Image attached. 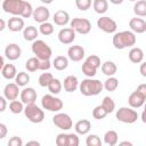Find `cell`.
Masks as SVG:
<instances>
[{
	"mask_svg": "<svg viewBox=\"0 0 146 146\" xmlns=\"http://www.w3.org/2000/svg\"><path fill=\"white\" fill-rule=\"evenodd\" d=\"M51 65L57 70V71H64L68 66V58L65 56H57L52 60Z\"/></svg>",
	"mask_w": 146,
	"mask_h": 146,
	"instance_id": "obj_27",
	"label": "cell"
},
{
	"mask_svg": "<svg viewBox=\"0 0 146 146\" xmlns=\"http://www.w3.org/2000/svg\"><path fill=\"white\" fill-rule=\"evenodd\" d=\"M1 73H2V76L5 79L13 80V79H15V76L17 74V70H16L14 64H5V66L1 70Z\"/></svg>",
	"mask_w": 146,
	"mask_h": 146,
	"instance_id": "obj_26",
	"label": "cell"
},
{
	"mask_svg": "<svg viewBox=\"0 0 146 146\" xmlns=\"http://www.w3.org/2000/svg\"><path fill=\"white\" fill-rule=\"evenodd\" d=\"M32 17L36 23L41 24L43 22H48L49 17H50V11L46 6H39L35 9H33Z\"/></svg>",
	"mask_w": 146,
	"mask_h": 146,
	"instance_id": "obj_12",
	"label": "cell"
},
{
	"mask_svg": "<svg viewBox=\"0 0 146 146\" xmlns=\"http://www.w3.org/2000/svg\"><path fill=\"white\" fill-rule=\"evenodd\" d=\"M86 62L89 63L90 65L95 66L96 68L100 67V58H99L97 55H90V56H88V57L86 58Z\"/></svg>",
	"mask_w": 146,
	"mask_h": 146,
	"instance_id": "obj_43",
	"label": "cell"
},
{
	"mask_svg": "<svg viewBox=\"0 0 146 146\" xmlns=\"http://www.w3.org/2000/svg\"><path fill=\"white\" fill-rule=\"evenodd\" d=\"M110 2L113 5H121L123 2V0H110Z\"/></svg>",
	"mask_w": 146,
	"mask_h": 146,
	"instance_id": "obj_55",
	"label": "cell"
},
{
	"mask_svg": "<svg viewBox=\"0 0 146 146\" xmlns=\"http://www.w3.org/2000/svg\"><path fill=\"white\" fill-rule=\"evenodd\" d=\"M81 70H82V73H83L87 78H92V76H95L96 73H97V68H96L95 66L90 65L89 63H87L86 60L83 62Z\"/></svg>",
	"mask_w": 146,
	"mask_h": 146,
	"instance_id": "obj_36",
	"label": "cell"
},
{
	"mask_svg": "<svg viewBox=\"0 0 146 146\" xmlns=\"http://www.w3.org/2000/svg\"><path fill=\"white\" fill-rule=\"evenodd\" d=\"M8 145L9 146H22L23 145V140L19 137H17V136H13L8 140Z\"/></svg>",
	"mask_w": 146,
	"mask_h": 146,
	"instance_id": "obj_46",
	"label": "cell"
},
{
	"mask_svg": "<svg viewBox=\"0 0 146 146\" xmlns=\"http://www.w3.org/2000/svg\"><path fill=\"white\" fill-rule=\"evenodd\" d=\"M21 90H19V87L15 83V82H9L3 88V96L7 100H14V99H17L18 95H19Z\"/></svg>",
	"mask_w": 146,
	"mask_h": 146,
	"instance_id": "obj_15",
	"label": "cell"
},
{
	"mask_svg": "<svg viewBox=\"0 0 146 146\" xmlns=\"http://www.w3.org/2000/svg\"><path fill=\"white\" fill-rule=\"evenodd\" d=\"M50 67H51L50 59H48V60H40V67H39V70H41V71H48Z\"/></svg>",
	"mask_w": 146,
	"mask_h": 146,
	"instance_id": "obj_47",
	"label": "cell"
},
{
	"mask_svg": "<svg viewBox=\"0 0 146 146\" xmlns=\"http://www.w3.org/2000/svg\"><path fill=\"white\" fill-rule=\"evenodd\" d=\"M80 144L76 133H67V146H78Z\"/></svg>",
	"mask_w": 146,
	"mask_h": 146,
	"instance_id": "obj_44",
	"label": "cell"
},
{
	"mask_svg": "<svg viewBox=\"0 0 146 146\" xmlns=\"http://www.w3.org/2000/svg\"><path fill=\"white\" fill-rule=\"evenodd\" d=\"M52 21H54V23H55L56 25H58V26H65L66 24L70 23V15H68V13H67L66 10L60 9V10H57V11L54 14Z\"/></svg>",
	"mask_w": 146,
	"mask_h": 146,
	"instance_id": "obj_20",
	"label": "cell"
},
{
	"mask_svg": "<svg viewBox=\"0 0 146 146\" xmlns=\"http://www.w3.org/2000/svg\"><path fill=\"white\" fill-rule=\"evenodd\" d=\"M48 90L50 91V94H52V95H58L60 91H62V88H63V84H62V82L58 80V79H52L51 81H50V83L48 84Z\"/></svg>",
	"mask_w": 146,
	"mask_h": 146,
	"instance_id": "obj_34",
	"label": "cell"
},
{
	"mask_svg": "<svg viewBox=\"0 0 146 146\" xmlns=\"http://www.w3.org/2000/svg\"><path fill=\"white\" fill-rule=\"evenodd\" d=\"M26 145H27V146H30V145L39 146V145H40V143H39V141H36V140H31V141H27V143H26Z\"/></svg>",
	"mask_w": 146,
	"mask_h": 146,
	"instance_id": "obj_53",
	"label": "cell"
},
{
	"mask_svg": "<svg viewBox=\"0 0 146 146\" xmlns=\"http://www.w3.org/2000/svg\"><path fill=\"white\" fill-rule=\"evenodd\" d=\"M137 38L136 34L132 31H121V32H116L113 36V46L115 49H125L129 47H133L136 44Z\"/></svg>",
	"mask_w": 146,
	"mask_h": 146,
	"instance_id": "obj_2",
	"label": "cell"
},
{
	"mask_svg": "<svg viewBox=\"0 0 146 146\" xmlns=\"http://www.w3.org/2000/svg\"><path fill=\"white\" fill-rule=\"evenodd\" d=\"M100 105H102V106H103V108L107 112V114H110V113L114 112V110H115V103H114L113 98H111L110 96L104 97V98H103V102H102V104H100Z\"/></svg>",
	"mask_w": 146,
	"mask_h": 146,
	"instance_id": "obj_35",
	"label": "cell"
},
{
	"mask_svg": "<svg viewBox=\"0 0 146 146\" xmlns=\"http://www.w3.org/2000/svg\"><path fill=\"white\" fill-rule=\"evenodd\" d=\"M100 68H102L103 74H105L106 76H113V75H115V73L117 72V66H116V64H115L114 62H112V60H106V62H104V63L102 64Z\"/></svg>",
	"mask_w": 146,
	"mask_h": 146,
	"instance_id": "obj_24",
	"label": "cell"
},
{
	"mask_svg": "<svg viewBox=\"0 0 146 146\" xmlns=\"http://www.w3.org/2000/svg\"><path fill=\"white\" fill-rule=\"evenodd\" d=\"M54 79V75L51 73H42L39 76V84L40 87H48V84L50 83V81Z\"/></svg>",
	"mask_w": 146,
	"mask_h": 146,
	"instance_id": "obj_40",
	"label": "cell"
},
{
	"mask_svg": "<svg viewBox=\"0 0 146 146\" xmlns=\"http://www.w3.org/2000/svg\"><path fill=\"white\" fill-rule=\"evenodd\" d=\"M74 129H75V132L78 135H87L91 129V123H90L89 120L82 119V120H79L75 123Z\"/></svg>",
	"mask_w": 146,
	"mask_h": 146,
	"instance_id": "obj_23",
	"label": "cell"
},
{
	"mask_svg": "<svg viewBox=\"0 0 146 146\" xmlns=\"http://www.w3.org/2000/svg\"><path fill=\"white\" fill-rule=\"evenodd\" d=\"M30 82V75L26 72H18L15 76V83L18 87H25Z\"/></svg>",
	"mask_w": 146,
	"mask_h": 146,
	"instance_id": "obj_32",
	"label": "cell"
},
{
	"mask_svg": "<svg viewBox=\"0 0 146 146\" xmlns=\"http://www.w3.org/2000/svg\"><path fill=\"white\" fill-rule=\"evenodd\" d=\"M70 27H72L75 31V33L88 34L91 31V23L88 18L75 17L70 22Z\"/></svg>",
	"mask_w": 146,
	"mask_h": 146,
	"instance_id": "obj_8",
	"label": "cell"
},
{
	"mask_svg": "<svg viewBox=\"0 0 146 146\" xmlns=\"http://www.w3.org/2000/svg\"><path fill=\"white\" fill-rule=\"evenodd\" d=\"M55 143L57 146H67V133H58Z\"/></svg>",
	"mask_w": 146,
	"mask_h": 146,
	"instance_id": "obj_45",
	"label": "cell"
},
{
	"mask_svg": "<svg viewBox=\"0 0 146 146\" xmlns=\"http://www.w3.org/2000/svg\"><path fill=\"white\" fill-rule=\"evenodd\" d=\"M39 35V30L32 25L23 29V36L26 41H34Z\"/></svg>",
	"mask_w": 146,
	"mask_h": 146,
	"instance_id": "obj_25",
	"label": "cell"
},
{
	"mask_svg": "<svg viewBox=\"0 0 146 146\" xmlns=\"http://www.w3.org/2000/svg\"><path fill=\"white\" fill-rule=\"evenodd\" d=\"M58 40L63 44H71L75 40V31L72 27H64L58 32Z\"/></svg>",
	"mask_w": 146,
	"mask_h": 146,
	"instance_id": "obj_11",
	"label": "cell"
},
{
	"mask_svg": "<svg viewBox=\"0 0 146 146\" xmlns=\"http://www.w3.org/2000/svg\"><path fill=\"white\" fill-rule=\"evenodd\" d=\"M129 26L131 29V31L133 33H138V34H141L146 31V22L145 19H143L141 17H132L130 21H129Z\"/></svg>",
	"mask_w": 146,
	"mask_h": 146,
	"instance_id": "obj_18",
	"label": "cell"
},
{
	"mask_svg": "<svg viewBox=\"0 0 146 146\" xmlns=\"http://www.w3.org/2000/svg\"><path fill=\"white\" fill-rule=\"evenodd\" d=\"M7 108V99L5 98V96H0V113L5 112Z\"/></svg>",
	"mask_w": 146,
	"mask_h": 146,
	"instance_id": "obj_49",
	"label": "cell"
},
{
	"mask_svg": "<svg viewBox=\"0 0 146 146\" xmlns=\"http://www.w3.org/2000/svg\"><path fill=\"white\" fill-rule=\"evenodd\" d=\"M5 13L13 16H19L22 18H29L33 14V7L25 0H3L1 5Z\"/></svg>",
	"mask_w": 146,
	"mask_h": 146,
	"instance_id": "obj_1",
	"label": "cell"
},
{
	"mask_svg": "<svg viewBox=\"0 0 146 146\" xmlns=\"http://www.w3.org/2000/svg\"><path fill=\"white\" fill-rule=\"evenodd\" d=\"M79 89L80 92L83 96H97L103 91V82L100 80L97 79H92V78H87L84 80H82L79 83Z\"/></svg>",
	"mask_w": 146,
	"mask_h": 146,
	"instance_id": "obj_3",
	"label": "cell"
},
{
	"mask_svg": "<svg viewBox=\"0 0 146 146\" xmlns=\"http://www.w3.org/2000/svg\"><path fill=\"white\" fill-rule=\"evenodd\" d=\"M8 133V128L6 124L0 123V139H3Z\"/></svg>",
	"mask_w": 146,
	"mask_h": 146,
	"instance_id": "obj_48",
	"label": "cell"
},
{
	"mask_svg": "<svg viewBox=\"0 0 146 146\" xmlns=\"http://www.w3.org/2000/svg\"><path fill=\"white\" fill-rule=\"evenodd\" d=\"M120 145H128V146H132V143L130 141H121Z\"/></svg>",
	"mask_w": 146,
	"mask_h": 146,
	"instance_id": "obj_56",
	"label": "cell"
},
{
	"mask_svg": "<svg viewBox=\"0 0 146 146\" xmlns=\"http://www.w3.org/2000/svg\"><path fill=\"white\" fill-rule=\"evenodd\" d=\"M145 100H146V95L135 90V91H132L130 94V96L128 98V104L132 108H139V107H141L144 105Z\"/></svg>",
	"mask_w": 146,
	"mask_h": 146,
	"instance_id": "obj_13",
	"label": "cell"
},
{
	"mask_svg": "<svg viewBox=\"0 0 146 146\" xmlns=\"http://www.w3.org/2000/svg\"><path fill=\"white\" fill-rule=\"evenodd\" d=\"M6 26H7V23L2 18H0V32H2L6 29Z\"/></svg>",
	"mask_w": 146,
	"mask_h": 146,
	"instance_id": "obj_52",
	"label": "cell"
},
{
	"mask_svg": "<svg viewBox=\"0 0 146 146\" xmlns=\"http://www.w3.org/2000/svg\"><path fill=\"white\" fill-rule=\"evenodd\" d=\"M75 6L79 10L86 11L91 7V0H75Z\"/></svg>",
	"mask_w": 146,
	"mask_h": 146,
	"instance_id": "obj_42",
	"label": "cell"
},
{
	"mask_svg": "<svg viewBox=\"0 0 146 146\" xmlns=\"http://www.w3.org/2000/svg\"><path fill=\"white\" fill-rule=\"evenodd\" d=\"M141 121L145 122V112H143V115H141Z\"/></svg>",
	"mask_w": 146,
	"mask_h": 146,
	"instance_id": "obj_58",
	"label": "cell"
},
{
	"mask_svg": "<svg viewBox=\"0 0 146 146\" xmlns=\"http://www.w3.org/2000/svg\"><path fill=\"white\" fill-rule=\"evenodd\" d=\"M84 57V49L83 47L75 44V46H71L67 50V58L73 60V62H80L82 60Z\"/></svg>",
	"mask_w": 146,
	"mask_h": 146,
	"instance_id": "obj_17",
	"label": "cell"
},
{
	"mask_svg": "<svg viewBox=\"0 0 146 146\" xmlns=\"http://www.w3.org/2000/svg\"><path fill=\"white\" fill-rule=\"evenodd\" d=\"M119 87V80L113 75V76H108L105 82L103 83V88L107 91H115Z\"/></svg>",
	"mask_w": 146,
	"mask_h": 146,
	"instance_id": "obj_31",
	"label": "cell"
},
{
	"mask_svg": "<svg viewBox=\"0 0 146 146\" xmlns=\"http://www.w3.org/2000/svg\"><path fill=\"white\" fill-rule=\"evenodd\" d=\"M130 62L135 63V64H139L144 60V51L141 48L139 47H132L128 54Z\"/></svg>",
	"mask_w": 146,
	"mask_h": 146,
	"instance_id": "obj_22",
	"label": "cell"
},
{
	"mask_svg": "<svg viewBox=\"0 0 146 146\" xmlns=\"http://www.w3.org/2000/svg\"><path fill=\"white\" fill-rule=\"evenodd\" d=\"M24 110V104L21 102V100H17V99H14V100H10L9 103V111L14 114H19L22 113Z\"/></svg>",
	"mask_w": 146,
	"mask_h": 146,
	"instance_id": "obj_37",
	"label": "cell"
},
{
	"mask_svg": "<svg viewBox=\"0 0 146 146\" xmlns=\"http://www.w3.org/2000/svg\"><path fill=\"white\" fill-rule=\"evenodd\" d=\"M140 74L144 78L146 76V63H144V62H141V64H140Z\"/></svg>",
	"mask_w": 146,
	"mask_h": 146,
	"instance_id": "obj_51",
	"label": "cell"
},
{
	"mask_svg": "<svg viewBox=\"0 0 146 146\" xmlns=\"http://www.w3.org/2000/svg\"><path fill=\"white\" fill-rule=\"evenodd\" d=\"M31 49H32V52L35 55V57L39 58L40 60H48L51 58L52 50L48 46V43H46L43 40L36 39V40L32 41Z\"/></svg>",
	"mask_w": 146,
	"mask_h": 146,
	"instance_id": "obj_4",
	"label": "cell"
},
{
	"mask_svg": "<svg viewBox=\"0 0 146 146\" xmlns=\"http://www.w3.org/2000/svg\"><path fill=\"white\" fill-rule=\"evenodd\" d=\"M65 91L67 92H73L79 88V80L75 75H67L64 79V82L62 83Z\"/></svg>",
	"mask_w": 146,
	"mask_h": 146,
	"instance_id": "obj_21",
	"label": "cell"
},
{
	"mask_svg": "<svg viewBox=\"0 0 146 146\" xmlns=\"http://www.w3.org/2000/svg\"><path fill=\"white\" fill-rule=\"evenodd\" d=\"M39 67H40V59L36 58L35 56L29 58L26 60V63H25V68L29 72H35V71L39 70Z\"/></svg>",
	"mask_w": 146,
	"mask_h": 146,
	"instance_id": "obj_33",
	"label": "cell"
},
{
	"mask_svg": "<svg viewBox=\"0 0 146 146\" xmlns=\"http://www.w3.org/2000/svg\"><path fill=\"white\" fill-rule=\"evenodd\" d=\"M7 27L11 31V32H19L25 27V23L24 19L19 16H13L11 18L8 19L7 22Z\"/></svg>",
	"mask_w": 146,
	"mask_h": 146,
	"instance_id": "obj_19",
	"label": "cell"
},
{
	"mask_svg": "<svg viewBox=\"0 0 146 146\" xmlns=\"http://www.w3.org/2000/svg\"><path fill=\"white\" fill-rule=\"evenodd\" d=\"M115 117L117 121L122 122V123H128V124H132L138 120V113L137 111H135L132 107H127V106H122L120 107L116 113H115Z\"/></svg>",
	"mask_w": 146,
	"mask_h": 146,
	"instance_id": "obj_7",
	"label": "cell"
},
{
	"mask_svg": "<svg viewBox=\"0 0 146 146\" xmlns=\"http://www.w3.org/2000/svg\"><path fill=\"white\" fill-rule=\"evenodd\" d=\"M136 90L139 91V92H141V94H144V95H146V83H141V84H139V86L137 87Z\"/></svg>",
	"mask_w": 146,
	"mask_h": 146,
	"instance_id": "obj_50",
	"label": "cell"
},
{
	"mask_svg": "<svg viewBox=\"0 0 146 146\" xmlns=\"http://www.w3.org/2000/svg\"><path fill=\"white\" fill-rule=\"evenodd\" d=\"M52 123L59 128L60 130H70L73 127V121L71 119V116L66 113H62V112H57L54 117H52Z\"/></svg>",
	"mask_w": 146,
	"mask_h": 146,
	"instance_id": "obj_9",
	"label": "cell"
},
{
	"mask_svg": "<svg viewBox=\"0 0 146 146\" xmlns=\"http://www.w3.org/2000/svg\"><path fill=\"white\" fill-rule=\"evenodd\" d=\"M133 13L138 17L146 16V1L145 0H137L133 5Z\"/></svg>",
	"mask_w": 146,
	"mask_h": 146,
	"instance_id": "obj_30",
	"label": "cell"
},
{
	"mask_svg": "<svg viewBox=\"0 0 146 146\" xmlns=\"http://www.w3.org/2000/svg\"><path fill=\"white\" fill-rule=\"evenodd\" d=\"M19 97H21V102L26 105V104L35 103L38 95H36V91L34 90V88L27 87V88H24V89L19 92Z\"/></svg>",
	"mask_w": 146,
	"mask_h": 146,
	"instance_id": "obj_14",
	"label": "cell"
},
{
	"mask_svg": "<svg viewBox=\"0 0 146 146\" xmlns=\"http://www.w3.org/2000/svg\"><path fill=\"white\" fill-rule=\"evenodd\" d=\"M22 55V49L17 43H9L5 48V56L9 60H16L21 57Z\"/></svg>",
	"mask_w": 146,
	"mask_h": 146,
	"instance_id": "obj_16",
	"label": "cell"
},
{
	"mask_svg": "<svg viewBox=\"0 0 146 146\" xmlns=\"http://www.w3.org/2000/svg\"><path fill=\"white\" fill-rule=\"evenodd\" d=\"M0 2H1V0H0Z\"/></svg>",
	"mask_w": 146,
	"mask_h": 146,
	"instance_id": "obj_60",
	"label": "cell"
},
{
	"mask_svg": "<svg viewBox=\"0 0 146 146\" xmlns=\"http://www.w3.org/2000/svg\"><path fill=\"white\" fill-rule=\"evenodd\" d=\"M92 8L97 14H105L108 9V2L107 0H94Z\"/></svg>",
	"mask_w": 146,
	"mask_h": 146,
	"instance_id": "obj_29",
	"label": "cell"
},
{
	"mask_svg": "<svg viewBox=\"0 0 146 146\" xmlns=\"http://www.w3.org/2000/svg\"><path fill=\"white\" fill-rule=\"evenodd\" d=\"M106 115H107V112L103 108L102 105H98V106H96V107L92 110V116H94V119H96V120H103Z\"/></svg>",
	"mask_w": 146,
	"mask_h": 146,
	"instance_id": "obj_39",
	"label": "cell"
},
{
	"mask_svg": "<svg viewBox=\"0 0 146 146\" xmlns=\"http://www.w3.org/2000/svg\"><path fill=\"white\" fill-rule=\"evenodd\" d=\"M41 105H42V107H43L44 110H47V111H49V112H55V113L59 112V111L63 108V106H64L63 100H62L60 98L56 97V96L52 95V94H47V95H44V96L41 98Z\"/></svg>",
	"mask_w": 146,
	"mask_h": 146,
	"instance_id": "obj_6",
	"label": "cell"
},
{
	"mask_svg": "<svg viewBox=\"0 0 146 146\" xmlns=\"http://www.w3.org/2000/svg\"><path fill=\"white\" fill-rule=\"evenodd\" d=\"M86 145L87 146H100L102 140H100L99 136H97V135H89L86 139Z\"/></svg>",
	"mask_w": 146,
	"mask_h": 146,
	"instance_id": "obj_41",
	"label": "cell"
},
{
	"mask_svg": "<svg viewBox=\"0 0 146 146\" xmlns=\"http://www.w3.org/2000/svg\"><path fill=\"white\" fill-rule=\"evenodd\" d=\"M104 143L108 146H114L119 143V135L115 130H108L104 135Z\"/></svg>",
	"mask_w": 146,
	"mask_h": 146,
	"instance_id": "obj_28",
	"label": "cell"
},
{
	"mask_svg": "<svg viewBox=\"0 0 146 146\" xmlns=\"http://www.w3.org/2000/svg\"><path fill=\"white\" fill-rule=\"evenodd\" d=\"M97 26L99 30H102L105 33H114L117 29L116 22L108 16H102L100 18H98L97 19Z\"/></svg>",
	"mask_w": 146,
	"mask_h": 146,
	"instance_id": "obj_10",
	"label": "cell"
},
{
	"mask_svg": "<svg viewBox=\"0 0 146 146\" xmlns=\"http://www.w3.org/2000/svg\"><path fill=\"white\" fill-rule=\"evenodd\" d=\"M129 1H137V0H129Z\"/></svg>",
	"mask_w": 146,
	"mask_h": 146,
	"instance_id": "obj_59",
	"label": "cell"
},
{
	"mask_svg": "<svg viewBox=\"0 0 146 146\" xmlns=\"http://www.w3.org/2000/svg\"><path fill=\"white\" fill-rule=\"evenodd\" d=\"M23 112H24V115L26 116V119L32 123H41L44 120L43 110H41L35 103L26 104Z\"/></svg>",
	"mask_w": 146,
	"mask_h": 146,
	"instance_id": "obj_5",
	"label": "cell"
},
{
	"mask_svg": "<svg viewBox=\"0 0 146 146\" xmlns=\"http://www.w3.org/2000/svg\"><path fill=\"white\" fill-rule=\"evenodd\" d=\"M39 32L43 35H50L54 33V25L49 22H43L39 26Z\"/></svg>",
	"mask_w": 146,
	"mask_h": 146,
	"instance_id": "obj_38",
	"label": "cell"
},
{
	"mask_svg": "<svg viewBox=\"0 0 146 146\" xmlns=\"http://www.w3.org/2000/svg\"><path fill=\"white\" fill-rule=\"evenodd\" d=\"M5 64H6V63H5V58H3L2 56H0V71L2 70V67L5 66Z\"/></svg>",
	"mask_w": 146,
	"mask_h": 146,
	"instance_id": "obj_54",
	"label": "cell"
},
{
	"mask_svg": "<svg viewBox=\"0 0 146 146\" xmlns=\"http://www.w3.org/2000/svg\"><path fill=\"white\" fill-rule=\"evenodd\" d=\"M40 1H41V2H43L44 5H49V3H51L54 0H40Z\"/></svg>",
	"mask_w": 146,
	"mask_h": 146,
	"instance_id": "obj_57",
	"label": "cell"
}]
</instances>
